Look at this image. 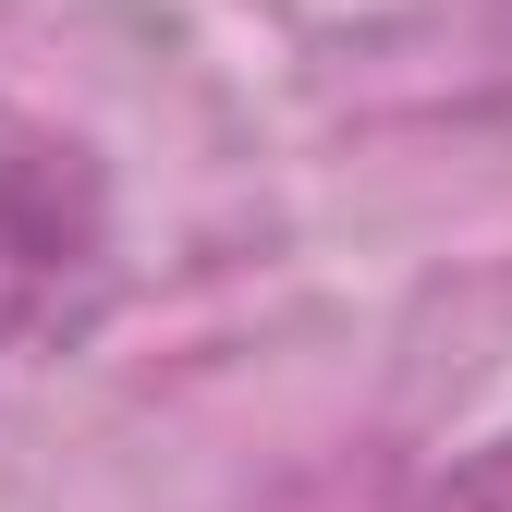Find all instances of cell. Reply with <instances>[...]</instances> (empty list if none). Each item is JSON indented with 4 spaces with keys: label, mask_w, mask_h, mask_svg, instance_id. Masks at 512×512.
Returning a JSON list of instances; mask_svg holds the SVG:
<instances>
[{
    "label": "cell",
    "mask_w": 512,
    "mask_h": 512,
    "mask_svg": "<svg viewBox=\"0 0 512 512\" xmlns=\"http://www.w3.org/2000/svg\"><path fill=\"white\" fill-rule=\"evenodd\" d=\"M110 269V208L74 135L0 110V342L74 330V293Z\"/></svg>",
    "instance_id": "cell-1"
},
{
    "label": "cell",
    "mask_w": 512,
    "mask_h": 512,
    "mask_svg": "<svg viewBox=\"0 0 512 512\" xmlns=\"http://www.w3.org/2000/svg\"><path fill=\"white\" fill-rule=\"evenodd\" d=\"M452 512H512V427H500L488 452H476V464L452 476Z\"/></svg>",
    "instance_id": "cell-2"
}]
</instances>
